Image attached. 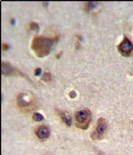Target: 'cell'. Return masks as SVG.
Wrapping results in <instances>:
<instances>
[{
	"instance_id": "obj_14",
	"label": "cell",
	"mask_w": 133,
	"mask_h": 155,
	"mask_svg": "<svg viewBox=\"0 0 133 155\" xmlns=\"http://www.w3.org/2000/svg\"><path fill=\"white\" fill-rule=\"evenodd\" d=\"M9 48V45H8V44H6V43H3L2 45V49L3 51H6L8 50Z\"/></svg>"
},
{
	"instance_id": "obj_2",
	"label": "cell",
	"mask_w": 133,
	"mask_h": 155,
	"mask_svg": "<svg viewBox=\"0 0 133 155\" xmlns=\"http://www.w3.org/2000/svg\"><path fill=\"white\" fill-rule=\"evenodd\" d=\"M75 118L76 122L78 123L76 124V126L81 129H86L91 120V113L89 110H80L76 113Z\"/></svg>"
},
{
	"instance_id": "obj_13",
	"label": "cell",
	"mask_w": 133,
	"mask_h": 155,
	"mask_svg": "<svg viewBox=\"0 0 133 155\" xmlns=\"http://www.w3.org/2000/svg\"><path fill=\"white\" fill-rule=\"evenodd\" d=\"M42 69L40 68H37L34 71V74L36 76H40L42 74Z\"/></svg>"
},
{
	"instance_id": "obj_9",
	"label": "cell",
	"mask_w": 133,
	"mask_h": 155,
	"mask_svg": "<svg viewBox=\"0 0 133 155\" xmlns=\"http://www.w3.org/2000/svg\"><path fill=\"white\" fill-rule=\"evenodd\" d=\"M33 118L34 120L36 121H41L43 119V115L39 113H34L33 116Z\"/></svg>"
},
{
	"instance_id": "obj_15",
	"label": "cell",
	"mask_w": 133,
	"mask_h": 155,
	"mask_svg": "<svg viewBox=\"0 0 133 155\" xmlns=\"http://www.w3.org/2000/svg\"><path fill=\"white\" fill-rule=\"evenodd\" d=\"M69 95L71 98H73L77 96V94L74 91H72L69 93Z\"/></svg>"
},
{
	"instance_id": "obj_5",
	"label": "cell",
	"mask_w": 133,
	"mask_h": 155,
	"mask_svg": "<svg viewBox=\"0 0 133 155\" xmlns=\"http://www.w3.org/2000/svg\"><path fill=\"white\" fill-rule=\"evenodd\" d=\"M119 49L123 53L129 54L132 50L133 45L129 40L125 39L119 45Z\"/></svg>"
},
{
	"instance_id": "obj_10",
	"label": "cell",
	"mask_w": 133,
	"mask_h": 155,
	"mask_svg": "<svg viewBox=\"0 0 133 155\" xmlns=\"http://www.w3.org/2000/svg\"><path fill=\"white\" fill-rule=\"evenodd\" d=\"M42 80L46 82L50 81L52 80L51 74L50 73H45L42 77Z\"/></svg>"
},
{
	"instance_id": "obj_4",
	"label": "cell",
	"mask_w": 133,
	"mask_h": 155,
	"mask_svg": "<svg viewBox=\"0 0 133 155\" xmlns=\"http://www.w3.org/2000/svg\"><path fill=\"white\" fill-rule=\"evenodd\" d=\"M1 71L2 74L6 76L17 75L22 76H25L21 71L6 62H2Z\"/></svg>"
},
{
	"instance_id": "obj_7",
	"label": "cell",
	"mask_w": 133,
	"mask_h": 155,
	"mask_svg": "<svg viewBox=\"0 0 133 155\" xmlns=\"http://www.w3.org/2000/svg\"><path fill=\"white\" fill-rule=\"evenodd\" d=\"M27 94L25 93H21L18 95L17 98V103L19 106L22 107L28 106L30 102L26 99Z\"/></svg>"
},
{
	"instance_id": "obj_18",
	"label": "cell",
	"mask_w": 133,
	"mask_h": 155,
	"mask_svg": "<svg viewBox=\"0 0 133 155\" xmlns=\"http://www.w3.org/2000/svg\"><path fill=\"white\" fill-rule=\"evenodd\" d=\"M61 53H60L58 54H57L56 55V58H59V57H60V55H61Z\"/></svg>"
},
{
	"instance_id": "obj_1",
	"label": "cell",
	"mask_w": 133,
	"mask_h": 155,
	"mask_svg": "<svg viewBox=\"0 0 133 155\" xmlns=\"http://www.w3.org/2000/svg\"><path fill=\"white\" fill-rule=\"evenodd\" d=\"M54 42L53 39L42 36H35L32 41L31 46L38 57L42 58L50 54Z\"/></svg>"
},
{
	"instance_id": "obj_8",
	"label": "cell",
	"mask_w": 133,
	"mask_h": 155,
	"mask_svg": "<svg viewBox=\"0 0 133 155\" xmlns=\"http://www.w3.org/2000/svg\"><path fill=\"white\" fill-rule=\"evenodd\" d=\"M59 115H60V117L61 118V119L67 125L69 126L71 125L72 124V120L71 118H68L66 115V114L60 111L59 112Z\"/></svg>"
},
{
	"instance_id": "obj_3",
	"label": "cell",
	"mask_w": 133,
	"mask_h": 155,
	"mask_svg": "<svg viewBox=\"0 0 133 155\" xmlns=\"http://www.w3.org/2000/svg\"><path fill=\"white\" fill-rule=\"evenodd\" d=\"M107 128V123L106 120L103 118H100L98 120L96 132L92 134V138L93 139L102 138L106 132Z\"/></svg>"
},
{
	"instance_id": "obj_16",
	"label": "cell",
	"mask_w": 133,
	"mask_h": 155,
	"mask_svg": "<svg viewBox=\"0 0 133 155\" xmlns=\"http://www.w3.org/2000/svg\"><path fill=\"white\" fill-rule=\"evenodd\" d=\"M10 23L12 25H14L15 24V20L14 18H12L10 20Z\"/></svg>"
},
{
	"instance_id": "obj_17",
	"label": "cell",
	"mask_w": 133,
	"mask_h": 155,
	"mask_svg": "<svg viewBox=\"0 0 133 155\" xmlns=\"http://www.w3.org/2000/svg\"><path fill=\"white\" fill-rule=\"evenodd\" d=\"M43 5L44 7L48 6V3L47 2H44L43 3Z\"/></svg>"
},
{
	"instance_id": "obj_12",
	"label": "cell",
	"mask_w": 133,
	"mask_h": 155,
	"mask_svg": "<svg viewBox=\"0 0 133 155\" xmlns=\"http://www.w3.org/2000/svg\"><path fill=\"white\" fill-rule=\"evenodd\" d=\"M96 6V3L94 2H89L86 3V9L87 10L91 9L92 8L95 7Z\"/></svg>"
},
{
	"instance_id": "obj_6",
	"label": "cell",
	"mask_w": 133,
	"mask_h": 155,
	"mask_svg": "<svg viewBox=\"0 0 133 155\" xmlns=\"http://www.w3.org/2000/svg\"><path fill=\"white\" fill-rule=\"evenodd\" d=\"M50 133L48 127L45 126H41L37 130V136L40 139L47 138L50 135Z\"/></svg>"
},
{
	"instance_id": "obj_11",
	"label": "cell",
	"mask_w": 133,
	"mask_h": 155,
	"mask_svg": "<svg viewBox=\"0 0 133 155\" xmlns=\"http://www.w3.org/2000/svg\"><path fill=\"white\" fill-rule=\"evenodd\" d=\"M30 28L31 30L37 31H39V25L37 23L34 22H32L30 23Z\"/></svg>"
}]
</instances>
